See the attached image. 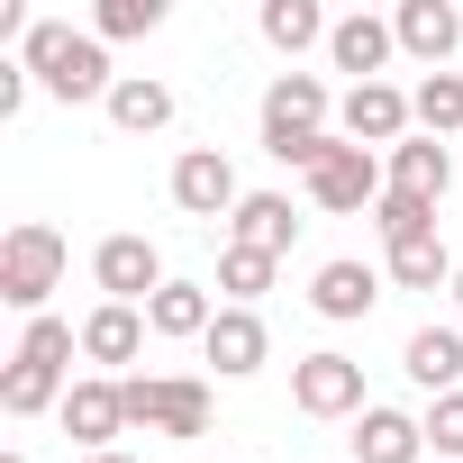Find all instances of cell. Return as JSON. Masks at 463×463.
I'll use <instances>...</instances> for the list:
<instances>
[{"mask_svg":"<svg viewBox=\"0 0 463 463\" xmlns=\"http://www.w3.org/2000/svg\"><path fill=\"white\" fill-rule=\"evenodd\" d=\"M391 191V173H382V155H364V146H327V164L309 173V200L327 209V218H373V200Z\"/></svg>","mask_w":463,"mask_h":463,"instance_id":"8992f818","label":"cell"},{"mask_svg":"<svg viewBox=\"0 0 463 463\" xmlns=\"http://www.w3.org/2000/svg\"><path fill=\"white\" fill-rule=\"evenodd\" d=\"M146 327H155L164 345H200V336L218 327V300H209L200 282H164V291L146 300Z\"/></svg>","mask_w":463,"mask_h":463,"instance_id":"ac0fdd59","label":"cell"},{"mask_svg":"<svg viewBox=\"0 0 463 463\" xmlns=\"http://www.w3.org/2000/svg\"><path fill=\"white\" fill-rule=\"evenodd\" d=\"M128 427L173 436V445L209 436V382H191V373H128Z\"/></svg>","mask_w":463,"mask_h":463,"instance_id":"277c9868","label":"cell"},{"mask_svg":"<svg viewBox=\"0 0 463 463\" xmlns=\"http://www.w3.org/2000/svg\"><path fill=\"white\" fill-rule=\"evenodd\" d=\"M237 164H227L218 146H191V155H173V209H191V218H237Z\"/></svg>","mask_w":463,"mask_h":463,"instance_id":"30bf717a","label":"cell"},{"mask_svg":"<svg viewBox=\"0 0 463 463\" xmlns=\"http://www.w3.org/2000/svg\"><path fill=\"white\" fill-rule=\"evenodd\" d=\"M418 427H427V454H436V463H463V391L427 400V418H418Z\"/></svg>","mask_w":463,"mask_h":463,"instance_id":"f546056e","label":"cell"},{"mask_svg":"<svg viewBox=\"0 0 463 463\" xmlns=\"http://www.w3.org/2000/svg\"><path fill=\"white\" fill-rule=\"evenodd\" d=\"M64 237H55V227L46 218H19L10 227V237H0V300H10L19 318H46V291L64 282Z\"/></svg>","mask_w":463,"mask_h":463,"instance_id":"3957f363","label":"cell"},{"mask_svg":"<svg viewBox=\"0 0 463 463\" xmlns=\"http://www.w3.org/2000/svg\"><path fill=\"white\" fill-rule=\"evenodd\" d=\"M100 109H109L118 137H155V128H173V91H164L155 73H118V91H109Z\"/></svg>","mask_w":463,"mask_h":463,"instance_id":"44dd1931","label":"cell"},{"mask_svg":"<svg viewBox=\"0 0 463 463\" xmlns=\"http://www.w3.org/2000/svg\"><path fill=\"white\" fill-rule=\"evenodd\" d=\"M336 137L364 146V155H391L400 137H418V109H409L400 82H354V91L336 100Z\"/></svg>","mask_w":463,"mask_h":463,"instance_id":"5b68a950","label":"cell"},{"mask_svg":"<svg viewBox=\"0 0 463 463\" xmlns=\"http://www.w3.org/2000/svg\"><path fill=\"white\" fill-rule=\"evenodd\" d=\"M227 227H237L227 246H255V255H273V264H282V255H291V237H300V218H291V200H282V191H246Z\"/></svg>","mask_w":463,"mask_h":463,"instance_id":"d6986e66","label":"cell"},{"mask_svg":"<svg viewBox=\"0 0 463 463\" xmlns=\"http://www.w3.org/2000/svg\"><path fill=\"white\" fill-rule=\"evenodd\" d=\"M373 227H382V246H409V237H436V200H409V191H382V200H373Z\"/></svg>","mask_w":463,"mask_h":463,"instance_id":"f1b7e54d","label":"cell"},{"mask_svg":"<svg viewBox=\"0 0 463 463\" xmlns=\"http://www.w3.org/2000/svg\"><path fill=\"white\" fill-rule=\"evenodd\" d=\"M400 291H454V255H445V237H409V246H391V264H382Z\"/></svg>","mask_w":463,"mask_h":463,"instance_id":"603a6c76","label":"cell"},{"mask_svg":"<svg viewBox=\"0 0 463 463\" xmlns=\"http://www.w3.org/2000/svg\"><path fill=\"white\" fill-rule=\"evenodd\" d=\"M454 309H463V273H454Z\"/></svg>","mask_w":463,"mask_h":463,"instance_id":"d6a6232c","label":"cell"},{"mask_svg":"<svg viewBox=\"0 0 463 463\" xmlns=\"http://www.w3.org/2000/svg\"><path fill=\"white\" fill-rule=\"evenodd\" d=\"M64 391H73V382L28 373V364H10V373H0V409H10V418H46V409H64Z\"/></svg>","mask_w":463,"mask_h":463,"instance_id":"4316f807","label":"cell"},{"mask_svg":"<svg viewBox=\"0 0 463 463\" xmlns=\"http://www.w3.org/2000/svg\"><path fill=\"white\" fill-rule=\"evenodd\" d=\"M200 354H209L227 382H246V373H264V364H273V327H264L255 309H218V327L200 336Z\"/></svg>","mask_w":463,"mask_h":463,"instance_id":"5bb4252c","label":"cell"},{"mask_svg":"<svg viewBox=\"0 0 463 463\" xmlns=\"http://www.w3.org/2000/svg\"><path fill=\"white\" fill-rule=\"evenodd\" d=\"M28 82H37L28 64H0V118H19V100H28Z\"/></svg>","mask_w":463,"mask_h":463,"instance_id":"4dcf8cb0","label":"cell"},{"mask_svg":"<svg viewBox=\"0 0 463 463\" xmlns=\"http://www.w3.org/2000/svg\"><path fill=\"white\" fill-rule=\"evenodd\" d=\"M400 373L427 391V400H445V391H463V327H418L409 345H400Z\"/></svg>","mask_w":463,"mask_h":463,"instance_id":"2e32d148","label":"cell"},{"mask_svg":"<svg viewBox=\"0 0 463 463\" xmlns=\"http://www.w3.org/2000/svg\"><path fill=\"white\" fill-rule=\"evenodd\" d=\"M19 64H28L55 100H109V91H118L109 46H100V37H73L64 19H37V28H28V46H19Z\"/></svg>","mask_w":463,"mask_h":463,"instance_id":"7a4b0ae2","label":"cell"},{"mask_svg":"<svg viewBox=\"0 0 463 463\" xmlns=\"http://www.w3.org/2000/svg\"><path fill=\"white\" fill-rule=\"evenodd\" d=\"M391 37H400V55H418V64L445 73V55L463 46V10H454V0H400V10H391Z\"/></svg>","mask_w":463,"mask_h":463,"instance_id":"7c38bea8","label":"cell"},{"mask_svg":"<svg viewBox=\"0 0 463 463\" xmlns=\"http://www.w3.org/2000/svg\"><path fill=\"white\" fill-rule=\"evenodd\" d=\"M0 463H28V454H0Z\"/></svg>","mask_w":463,"mask_h":463,"instance_id":"836d02e7","label":"cell"},{"mask_svg":"<svg viewBox=\"0 0 463 463\" xmlns=\"http://www.w3.org/2000/svg\"><path fill=\"white\" fill-rule=\"evenodd\" d=\"M373 300H382V273H373V264H354V255H336V264H318V273H309V309H318L327 327L373 318Z\"/></svg>","mask_w":463,"mask_h":463,"instance_id":"8fae6325","label":"cell"},{"mask_svg":"<svg viewBox=\"0 0 463 463\" xmlns=\"http://www.w3.org/2000/svg\"><path fill=\"white\" fill-rule=\"evenodd\" d=\"M409 109H418V137L445 146V137L463 128V73H427V82L409 91Z\"/></svg>","mask_w":463,"mask_h":463,"instance_id":"d4e9b609","label":"cell"},{"mask_svg":"<svg viewBox=\"0 0 463 463\" xmlns=\"http://www.w3.org/2000/svg\"><path fill=\"white\" fill-rule=\"evenodd\" d=\"M273 273H282L273 255H255V246H227V255H218V291H227V309H255V300L273 291Z\"/></svg>","mask_w":463,"mask_h":463,"instance_id":"484cf974","label":"cell"},{"mask_svg":"<svg viewBox=\"0 0 463 463\" xmlns=\"http://www.w3.org/2000/svg\"><path fill=\"white\" fill-rule=\"evenodd\" d=\"M400 55V37H391V19H373V10H354V19H336L327 28V64L336 73H354V82H382V64Z\"/></svg>","mask_w":463,"mask_h":463,"instance_id":"9a60e30c","label":"cell"},{"mask_svg":"<svg viewBox=\"0 0 463 463\" xmlns=\"http://www.w3.org/2000/svg\"><path fill=\"white\" fill-rule=\"evenodd\" d=\"M382 173H391V191H409V200H445V182H454V155H445L436 137H400V146L382 155Z\"/></svg>","mask_w":463,"mask_h":463,"instance_id":"ffe728a7","label":"cell"},{"mask_svg":"<svg viewBox=\"0 0 463 463\" xmlns=\"http://www.w3.org/2000/svg\"><path fill=\"white\" fill-rule=\"evenodd\" d=\"M327 82L318 73H273V91H264V155L273 164H291V173H318L327 164Z\"/></svg>","mask_w":463,"mask_h":463,"instance_id":"6da1fadb","label":"cell"},{"mask_svg":"<svg viewBox=\"0 0 463 463\" xmlns=\"http://www.w3.org/2000/svg\"><path fill=\"white\" fill-rule=\"evenodd\" d=\"M427 463H436V454H427Z\"/></svg>","mask_w":463,"mask_h":463,"instance_id":"e575fe53","label":"cell"},{"mask_svg":"<svg viewBox=\"0 0 463 463\" xmlns=\"http://www.w3.org/2000/svg\"><path fill=\"white\" fill-rule=\"evenodd\" d=\"M146 336H155V327H146V309H128V300H100V309L82 318V354H91L109 382H118V373L146 354Z\"/></svg>","mask_w":463,"mask_h":463,"instance_id":"4fadbf2b","label":"cell"},{"mask_svg":"<svg viewBox=\"0 0 463 463\" xmlns=\"http://www.w3.org/2000/svg\"><path fill=\"white\" fill-rule=\"evenodd\" d=\"M255 28H264V46H273V55H309V46H327V28H336V19L318 10V0H264V19H255Z\"/></svg>","mask_w":463,"mask_h":463,"instance_id":"7402d4cb","label":"cell"},{"mask_svg":"<svg viewBox=\"0 0 463 463\" xmlns=\"http://www.w3.org/2000/svg\"><path fill=\"white\" fill-rule=\"evenodd\" d=\"M64 436L82 445V454H109L118 436H128V382H109V373H91V382H73L64 391Z\"/></svg>","mask_w":463,"mask_h":463,"instance_id":"9c48e42d","label":"cell"},{"mask_svg":"<svg viewBox=\"0 0 463 463\" xmlns=\"http://www.w3.org/2000/svg\"><path fill=\"white\" fill-rule=\"evenodd\" d=\"M155 28H164V0H100V10H91L100 46H128V37H155Z\"/></svg>","mask_w":463,"mask_h":463,"instance_id":"83f0119b","label":"cell"},{"mask_svg":"<svg viewBox=\"0 0 463 463\" xmlns=\"http://www.w3.org/2000/svg\"><path fill=\"white\" fill-rule=\"evenodd\" d=\"M91 282H100V300H128V309H146L173 273H164V255L146 246V237H100L91 246Z\"/></svg>","mask_w":463,"mask_h":463,"instance_id":"ba28073f","label":"cell"},{"mask_svg":"<svg viewBox=\"0 0 463 463\" xmlns=\"http://www.w3.org/2000/svg\"><path fill=\"white\" fill-rule=\"evenodd\" d=\"M73 354H82V327L73 318H28V336H19V354L10 364H28V373H73Z\"/></svg>","mask_w":463,"mask_h":463,"instance_id":"cb8c5ba5","label":"cell"},{"mask_svg":"<svg viewBox=\"0 0 463 463\" xmlns=\"http://www.w3.org/2000/svg\"><path fill=\"white\" fill-rule=\"evenodd\" d=\"M354 463H427V427L409 418V409H364L354 418Z\"/></svg>","mask_w":463,"mask_h":463,"instance_id":"e0dca14e","label":"cell"},{"mask_svg":"<svg viewBox=\"0 0 463 463\" xmlns=\"http://www.w3.org/2000/svg\"><path fill=\"white\" fill-rule=\"evenodd\" d=\"M291 409H300V418H364V409H373V400H364V364L336 354V345H327V354H300V364H291Z\"/></svg>","mask_w":463,"mask_h":463,"instance_id":"52a82bcc","label":"cell"},{"mask_svg":"<svg viewBox=\"0 0 463 463\" xmlns=\"http://www.w3.org/2000/svg\"><path fill=\"white\" fill-rule=\"evenodd\" d=\"M82 463H137V454H118V445H109V454H82Z\"/></svg>","mask_w":463,"mask_h":463,"instance_id":"1f68e13d","label":"cell"}]
</instances>
